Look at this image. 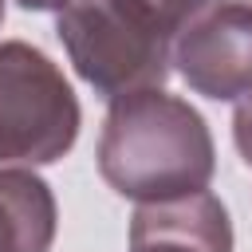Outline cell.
Here are the masks:
<instances>
[{"label":"cell","mask_w":252,"mask_h":252,"mask_svg":"<svg viewBox=\"0 0 252 252\" xmlns=\"http://www.w3.org/2000/svg\"><path fill=\"white\" fill-rule=\"evenodd\" d=\"M213 169L217 150L197 106L161 87L110 98L98 138V173L118 197L138 205L181 197L205 189Z\"/></svg>","instance_id":"1"},{"label":"cell","mask_w":252,"mask_h":252,"mask_svg":"<svg viewBox=\"0 0 252 252\" xmlns=\"http://www.w3.org/2000/svg\"><path fill=\"white\" fill-rule=\"evenodd\" d=\"M55 32L75 75L102 98L161 87L173 71V35L138 0H67Z\"/></svg>","instance_id":"2"},{"label":"cell","mask_w":252,"mask_h":252,"mask_svg":"<svg viewBox=\"0 0 252 252\" xmlns=\"http://www.w3.org/2000/svg\"><path fill=\"white\" fill-rule=\"evenodd\" d=\"M79 98L67 75L32 43H0V161L51 165L79 138Z\"/></svg>","instance_id":"3"},{"label":"cell","mask_w":252,"mask_h":252,"mask_svg":"<svg viewBox=\"0 0 252 252\" xmlns=\"http://www.w3.org/2000/svg\"><path fill=\"white\" fill-rule=\"evenodd\" d=\"M173 67L189 91L232 102L252 91V4H209L173 35Z\"/></svg>","instance_id":"4"},{"label":"cell","mask_w":252,"mask_h":252,"mask_svg":"<svg viewBox=\"0 0 252 252\" xmlns=\"http://www.w3.org/2000/svg\"><path fill=\"white\" fill-rule=\"evenodd\" d=\"M130 252H232L228 209L209 189L146 201L130 217Z\"/></svg>","instance_id":"5"},{"label":"cell","mask_w":252,"mask_h":252,"mask_svg":"<svg viewBox=\"0 0 252 252\" xmlns=\"http://www.w3.org/2000/svg\"><path fill=\"white\" fill-rule=\"evenodd\" d=\"M55 193L32 169H0V252H51Z\"/></svg>","instance_id":"6"},{"label":"cell","mask_w":252,"mask_h":252,"mask_svg":"<svg viewBox=\"0 0 252 252\" xmlns=\"http://www.w3.org/2000/svg\"><path fill=\"white\" fill-rule=\"evenodd\" d=\"M138 4H142L169 35H177L189 16H197V12L209 8V4H224V0H138ZM236 4H252V0H236Z\"/></svg>","instance_id":"7"},{"label":"cell","mask_w":252,"mask_h":252,"mask_svg":"<svg viewBox=\"0 0 252 252\" xmlns=\"http://www.w3.org/2000/svg\"><path fill=\"white\" fill-rule=\"evenodd\" d=\"M232 142H236L244 165L252 169V91L240 94V102H236V114H232Z\"/></svg>","instance_id":"8"},{"label":"cell","mask_w":252,"mask_h":252,"mask_svg":"<svg viewBox=\"0 0 252 252\" xmlns=\"http://www.w3.org/2000/svg\"><path fill=\"white\" fill-rule=\"evenodd\" d=\"M20 8H28V12H59L67 0H16Z\"/></svg>","instance_id":"9"},{"label":"cell","mask_w":252,"mask_h":252,"mask_svg":"<svg viewBox=\"0 0 252 252\" xmlns=\"http://www.w3.org/2000/svg\"><path fill=\"white\" fill-rule=\"evenodd\" d=\"M0 24H4V0H0Z\"/></svg>","instance_id":"10"}]
</instances>
